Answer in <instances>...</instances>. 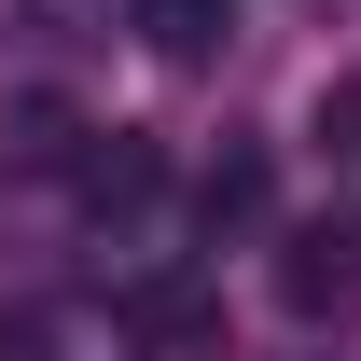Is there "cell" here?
<instances>
[{"instance_id": "6da1fadb", "label": "cell", "mask_w": 361, "mask_h": 361, "mask_svg": "<svg viewBox=\"0 0 361 361\" xmlns=\"http://www.w3.org/2000/svg\"><path fill=\"white\" fill-rule=\"evenodd\" d=\"M126 348L139 361H223V292L209 278H139L126 292Z\"/></svg>"}, {"instance_id": "277c9868", "label": "cell", "mask_w": 361, "mask_h": 361, "mask_svg": "<svg viewBox=\"0 0 361 361\" xmlns=\"http://www.w3.org/2000/svg\"><path fill=\"white\" fill-rule=\"evenodd\" d=\"M223 28H236V0H139V42L167 56V70H195V56H223Z\"/></svg>"}, {"instance_id": "52a82bcc", "label": "cell", "mask_w": 361, "mask_h": 361, "mask_svg": "<svg viewBox=\"0 0 361 361\" xmlns=\"http://www.w3.org/2000/svg\"><path fill=\"white\" fill-rule=\"evenodd\" d=\"M319 153L361 180V70H334V84H319Z\"/></svg>"}, {"instance_id": "ba28073f", "label": "cell", "mask_w": 361, "mask_h": 361, "mask_svg": "<svg viewBox=\"0 0 361 361\" xmlns=\"http://www.w3.org/2000/svg\"><path fill=\"white\" fill-rule=\"evenodd\" d=\"M0 361H42V319L28 306H0Z\"/></svg>"}, {"instance_id": "3957f363", "label": "cell", "mask_w": 361, "mask_h": 361, "mask_svg": "<svg viewBox=\"0 0 361 361\" xmlns=\"http://www.w3.org/2000/svg\"><path fill=\"white\" fill-rule=\"evenodd\" d=\"M153 180H167V153H153V139H84V153H70V195H84L97 223H111V209H153Z\"/></svg>"}, {"instance_id": "8992f818", "label": "cell", "mask_w": 361, "mask_h": 361, "mask_svg": "<svg viewBox=\"0 0 361 361\" xmlns=\"http://www.w3.org/2000/svg\"><path fill=\"white\" fill-rule=\"evenodd\" d=\"M14 167H70L84 153V126H70V97H14V139H0Z\"/></svg>"}, {"instance_id": "7a4b0ae2", "label": "cell", "mask_w": 361, "mask_h": 361, "mask_svg": "<svg viewBox=\"0 0 361 361\" xmlns=\"http://www.w3.org/2000/svg\"><path fill=\"white\" fill-rule=\"evenodd\" d=\"M348 292H361V223H348V209H319V223L278 236V306H292V319H334Z\"/></svg>"}, {"instance_id": "5b68a950", "label": "cell", "mask_w": 361, "mask_h": 361, "mask_svg": "<svg viewBox=\"0 0 361 361\" xmlns=\"http://www.w3.org/2000/svg\"><path fill=\"white\" fill-rule=\"evenodd\" d=\"M195 223H209V236H236V223H264V153H223V167L195 180Z\"/></svg>"}]
</instances>
